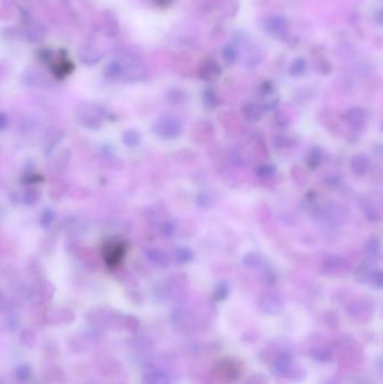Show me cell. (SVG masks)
Returning <instances> with one entry per match:
<instances>
[{
    "label": "cell",
    "mask_w": 383,
    "mask_h": 384,
    "mask_svg": "<svg viewBox=\"0 0 383 384\" xmlns=\"http://www.w3.org/2000/svg\"><path fill=\"white\" fill-rule=\"evenodd\" d=\"M274 122L276 124V126L279 127H287L289 125V118L284 113L276 114V116L274 117Z\"/></svg>",
    "instance_id": "cell-32"
},
{
    "label": "cell",
    "mask_w": 383,
    "mask_h": 384,
    "mask_svg": "<svg viewBox=\"0 0 383 384\" xmlns=\"http://www.w3.org/2000/svg\"><path fill=\"white\" fill-rule=\"evenodd\" d=\"M267 27L271 34H273L276 38L281 41H287L289 38L288 22L284 16L274 15L268 21Z\"/></svg>",
    "instance_id": "cell-4"
},
{
    "label": "cell",
    "mask_w": 383,
    "mask_h": 384,
    "mask_svg": "<svg viewBox=\"0 0 383 384\" xmlns=\"http://www.w3.org/2000/svg\"><path fill=\"white\" fill-rule=\"evenodd\" d=\"M153 132L164 139H173L181 135L182 125L178 118L166 115L155 122L153 125Z\"/></svg>",
    "instance_id": "cell-1"
},
{
    "label": "cell",
    "mask_w": 383,
    "mask_h": 384,
    "mask_svg": "<svg viewBox=\"0 0 383 384\" xmlns=\"http://www.w3.org/2000/svg\"><path fill=\"white\" fill-rule=\"evenodd\" d=\"M124 253H125V247L119 244H116L115 247H109L107 255H106V259H107L108 264H117L124 256Z\"/></svg>",
    "instance_id": "cell-15"
},
{
    "label": "cell",
    "mask_w": 383,
    "mask_h": 384,
    "mask_svg": "<svg viewBox=\"0 0 383 384\" xmlns=\"http://www.w3.org/2000/svg\"><path fill=\"white\" fill-rule=\"evenodd\" d=\"M123 142L124 144L127 145L128 147H135L139 144L140 142V135L137 131L135 129H128L123 135Z\"/></svg>",
    "instance_id": "cell-18"
},
{
    "label": "cell",
    "mask_w": 383,
    "mask_h": 384,
    "mask_svg": "<svg viewBox=\"0 0 383 384\" xmlns=\"http://www.w3.org/2000/svg\"><path fill=\"white\" fill-rule=\"evenodd\" d=\"M370 168L369 158L364 154H356L351 159V170L355 175L362 176L368 172Z\"/></svg>",
    "instance_id": "cell-9"
},
{
    "label": "cell",
    "mask_w": 383,
    "mask_h": 384,
    "mask_svg": "<svg viewBox=\"0 0 383 384\" xmlns=\"http://www.w3.org/2000/svg\"><path fill=\"white\" fill-rule=\"evenodd\" d=\"M162 233L167 236V237H170L172 236L175 232V226L172 221H166L162 225Z\"/></svg>",
    "instance_id": "cell-31"
},
{
    "label": "cell",
    "mask_w": 383,
    "mask_h": 384,
    "mask_svg": "<svg viewBox=\"0 0 383 384\" xmlns=\"http://www.w3.org/2000/svg\"><path fill=\"white\" fill-rule=\"evenodd\" d=\"M256 174L262 179H270L275 174V168L272 164H263L257 168Z\"/></svg>",
    "instance_id": "cell-26"
},
{
    "label": "cell",
    "mask_w": 383,
    "mask_h": 384,
    "mask_svg": "<svg viewBox=\"0 0 383 384\" xmlns=\"http://www.w3.org/2000/svg\"><path fill=\"white\" fill-rule=\"evenodd\" d=\"M243 115L246 120L251 123H255L261 119L262 117V108L260 105L254 103L246 104L243 107Z\"/></svg>",
    "instance_id": "cell-12"
},
{
    "label": "cell",
    "mask_w": 383,
    "mask_h": 384,
    "mask_svg": "<svg viewBox=\"0 0 383 384\" xmlns=\"http://www.w3.org/2000/svg\"><path fill=\"white\" fill-rule=\"evenodd\" d=\"M369 281L371 282L374 288L376 289H381L383 286V275H382V271L380 269H375L373 270L372 274H371Z\"/></svg>",
    "instance_id": "cell-29"
},
{
    "label": "cell",
    "mask_w": 383,
    "mask_h": 384,
    "mask_svg": "<svg viewBox=\"0 0 383 384\" xmlns=\"http://www.w3.org/2000/svg\"><path fill=\"white\" fill-rule=\"evenodd\" d=\"M8 125V117L6 116L5 113H2L0 111V131H4V129L7 127Z\"/></svg>",
    "instance_id": "cell-37"
},
{
    "label": "cell",
    "mask_w": 383,
    "mask_h": 384,
    "mask_svg": "<svg viewBox=\"0 0 383 384\" xmlns=\"http://www.w3.org/2000/svg\"><path fill=\"white\" fill-rule=\"evenodd\" d=\"M53 219H54V212H53L51 209H46L42 216V225L44 227L49 226L53 221Z\"/></svg>",
    "instance_id": "cell-33"
},
{
    "label": "cell",
    "mask_w": 383,
    "mask_h": 384,
    "mask_svg": "<svg viewBox=\"0 0 383 384\" xmlns=\"http://www.w3.org/2000/svg\"><path fill=\"white\" fill-rule=\"evenodd\" d=\"M364 252L367 256L372 259L381 258V243L378 238H371L364 246Z\"/></svg>",
    "instance_id": "cell-14"
},
{
    "label": "cell",
    "mask_w": 383,
    "mask_h": 384,
    "mask_svg": "<svg viewBox=\"0 0 383 384\" xmlns=\"http://www.w3.org/2000/svg\"><path fill=\"white\" fill-rule=\"evenodd\" d=\"M145 68L142 66V64H133L128 68L127 70V76L133 81L140 80L145 76Z\"/></svg>",
    "instance_id": "cell-21"
},
{
    "label": "cell",
    "mask_w": 383,
    "mask_h": 384,
    "mask_svg": "<svg viewBox=\"0 0 383 384\" xmlns=\"http://www.w3.org/2000/svg\"><path fill=\"white\" fill-rule=\"evenodd\" d=\"M80 60L88 66H92V64H97L102 58L104 57V53L93 47H84L80 50L79 53Z\"/></svg>",
    "instance_id": "cell-10"
},
{
    "label": "cell",
    "mask_w": 383,
    "mask_h": 384,
    "mask_svg": "<svg viewBox=\"0 0 383 384\" xmlns=\"http://www.w3.org/2000/svg\"><path fill=\"white\" fill-rule=\"evenodd\" d=\"M149 384H170L169 377L161 371H154L146 376Z\"/></svg>",
    "instance_id": "cell-25"
},
{
    "label": "cell",
    "mask_w": 383,
    "mask_h": 384,
    "mask_svg": "<svg viewBox=\"0 0 383 384\" xmlns=\"http://www.w3.org/2000/svg\"><path fill=\"white\" fill-rule=\"evenodd\" d=\"M263 262L262 255L258 253H250L243 258V265L249 269H257Z\"/></svg>",
    "instance_id": "cell-17"
},
{
    "label": "cell",
    "mask_w": 383,
    "mask_h": 384,
    "mask_svg": "<svg viewBox=\"0 0 383 384\" xmlns=\"http://www.w3.org/2000/svg\"><path fill=\"white\" fill-rule=\"evenodd\" d=\"M204 100H205V104L210 106V107H214V106L218 104L214 92H211V91H206L204 93Z\"/></svg>",
    "instance_id": "cell-34"
},
{
    "label": "cell",
    "mask_w": 383,
    "mask_h": 384,
    "mask_svg": "<svg viewBox=\"0 0 383 384\" xmlns=\"http://www.w3.org/2000/svg\"><path fill=\"white\" fill-rule=\"evenodd\" d=\"M174 257L178 263L186 264L189 263L193 258V253L189 249H187V247H180V249L174 252Z\"/></svg>",
    "instance_id": "cell-22"
},
{
    "label": "cell",
    "mask_w": 383,
    "mask_h": 384,
    "mask_svg": "<svg viewBox=\"0 0 383 384\" xmlns=\"http://www.w3.org/2000/svg\"><path fill=\"white\" fill-rule=\"evenodd\" d=\"M221 74V68L215 61H207L199 71L200 78L205 81H215Z\"/></svg>",
    "instance_id": "cell-7"
},
{
    "label": "cell",
    "mask_w": 383,
    "mask_h": 384,
    "mask_svg": "<svg viewBox=\"0 0 383 384\" xmlns=\"http://www.w3.org/2000/svg\"><path fill=\"white\" fill-rule=\"evenodd\" d=\"M345 119L353 129L359 131V129H362L364 127L365 114L363 109L358 107H354L346 111Z\"/></svg>",
    "instance_id": "cell-6"
},
{
    "label": "cell",
    "mask_w": 383,
    "mask_h": 384,
    "mask_svg": "<svg viewBox=\"0 0 383 384\" xmlns=\"http://www.w3.org/2000/svg\"><path fill=\"white\" fill-rule=\"evenodd\" d=\"M322 151L320 149H318V147H314L309 153V155L307 157V164L308 167L311 169V170H315L317 169L319 165L321 164L322 162Z\"/></svg>",
    "instance_id": "cell-16"
},
{
    "label": "cell",
    "mask_w": 383,
    "mask_h": 384,
    "mask_svg": "<svg viewBox=\"0 0 383 384\" xmlns=\"http://www.w3.org/2000/svg\"><path fill=\"white\" fill-rule=\"evenodd\" d=\"M327 215L328 217L332 218L331 220H334V221L345 220V210L341 208L340 206H337V205L328 206Z\"/></svg>",
    "instance_id": "cell-24"
},
{
    "label": "cell",
    "mask_w": 383,
    "mask_h": 384,
    "mask_svg": "<svg viewBox=\"0 0 383 384\" xmlns=\"http://www.w3.org/2000/svg\"><path fill=\"white\" fill-rule=\"evenodd\" d=\"M123 72H124V68L122 64L117 61L110 62L109 64H107V67H106L105 69V74L109 79L118 78V76L122 75Z\"/></svg>",
    "instance_id": "cell-19"
},
{
    "label": "cell",
    "mask_w": 383,
    "mask_h": 384,
    "mask_svg": "<svg viewBox=\"0 0 383 384\" xmlns=\"http://www.w3.org/2000/svg\"><path fill=\"white\" fill-rule=\"evenodd\" d=\"M306 69H307V63H306L305 58L298 57L291 63L290 74L297 78V76L303 75L306 72Z\"/></svg>",
    "instance_id": "cell-20"
},
{
    "label": "cell",
    "mask_w": 383,
    "mask_h": 384,
    "mask_svg": "<svg viewBox=\"0 0 383 384\" xmlns=\"http://www.w3.org/2000/svg\"><path fill=\"white\" fill-rule=\"evenodd\" d=\"M273 144L281 149V147H285L289 145V139L288 137H285V136H276L273 139Z\"/></svg>",
    "instance_id": "cell-36"
},
{
    "label": "cell",
    "mask_w": 383,
    "mask_h": 384,
    "mask_svg": "<svg viewBox=\"0 0 383 384\" xmlns=\"http://www.w3.org/2000/svg\"><path fill=\"white\" fill-rule=\"evenodd\" d=\"M228 290H229V289H228V286L226 285V283H220V285L218 286L216 288V290H215V294H214L215 298L217 300L225 299L227 297V294H228Z\"/></svg>",
    "instance_id": "cell-30"
},
{
    "label": "cell",
    "mask_w": 383,
    "mask_h": 384,
    "mask_svg": "<svg viewBox=\"0 0 383 384\" xmlns=\"http://www.w3.org/2000/svg\"><path fill=\"white\" fill-rule=\"evenodd\" d=\"M373 270H371L370 267H368V265H361L356 271V274H355V277L359 281V282H365V281H369L371 274H372Z\"/></svg>",
    "instance_id": "cell-27"
},
{
    "label": "cell",
    "mask_w": 383,
    "mask_h": 384,
    "mask_svg": "<svg viewBox=\"0 0 383 384\" xmlns=\"http://www.w3.org/2000/svg\"><path fill=\"white\" fill-rule=\"evenodd\" d=\"M361 208L364 216L370 221H380L381 220V205L380 201L372 197H364L361 201Z\"/></svg>",
    "instance_id": "cell-5"
},
{
    "label": "cell",
    "mask_w": 383,
    "mask_h": 384,
    "mask_svg": "<svg viewBox=\"0 0 383 384\" xmlns=\"http://www.w3.org/2000/svg\"><path fill=\"white\" fill-rule=\"evenodd\" d=\"M258 306L267 314L274 315L281 311L284 302H282L279 294L274 292H264L258 299Z\"/></svg>",
    "instance_id": "cell-3"
},
{
    "label": "cell",
    "mask_w": 383,
    "mask_h": 384,
    "mask_svg": "<svg viewBox=\"0 0 383 384\" xmlns=\"http://www.w3.org/2000/svg\"><path fill=\"white\" fill-rule=\"evenodd\" d=\"M262 100H263V106L265 109L272 110L275 108V106L279 103V96L276 94L274 88L272 85H270L269 82H265L263 86L262 90Z\"/></svg>",
    "instance_id": "cell-8"
},
{
    "label": "cell",
    "mask_w": 383,
    "mask_h": 384,
    "mask_svg": "<svg viewBox=\"0 0 383 384\" xmlns=\"http://www.w3.org/2000/svg\"><path fill=\"white\" fill-rule=\"evenodd\" d=\"M146 256L150 259L151 263H153V265H155L156 268L166 269L169 267L170 259L166 252H163L161 250H156V249L147 250Z\"/></svg>",
    "instance_id": "cell-11"
},
{
    "label": "cell",
    "mask_w": 383,
    "mask_h": 384,
    "mask_svg": "<svg viewBox=\"0 0 383 384\" xmlns=\"http://www.w3.org/2000/svg\"><path fill=\"white\" fill-rule=\"evenodd\" d=\"M37 199H38L37 192L35 191V190L27 191L26 194H25V197H24V200H25V203L27 205H34L35 203L37 201Z\"/></svg>",
    "instance_id": "cell-35"
},
{
    "label": "cell",
    "mask_w": 383,
    "mask_h": 384,
    "mask_svg": "<svg viewBox=\"0 0 383 384\" xmlns=\"http://www.w3.org/2000/svg\"><path fill=\"white\" fill-rule=\"evenodd\" d=\"M321 269L326 275L340 276L350 271V265L343 257L331 256L324 261Z\"/></svg>",
    "instance_id": "cell-2"
},
{
    "label": "cell",
    "mask_w": 383,
    "mask_h": 384,
    "mask_svg": "<svg viewBox=\"0 0 383 384\" xmlns=\"http://www.w3.org/2000/svg\"><path fill=\"white\" fill-rule=\"evenodd\" d=\"M217 203V194L211 190H203L200 191L197 197V204L201 208H210Z\"/></svg>",
    "instance_id": "cell-13"
},
{
    "label": "cell",
    "mask_w": 383,
    "mask_h": 384,
    "mask_svg": "<svg viewBox=\"0 0 383 384\" xmlns=\"http://www.w3.org/2000/svg\"><path fill=\"white\" fill-rule=\"evenodd\" d=\"M221 54L224 60L226 61L227 64H233L237 61L238 58V52L235 49L233 45H226L221 51Z\"/></svg>",
    "instance_id": "cell-23"
},
{
    "label": "cell",
    "mask_w": 383,
    "mask_h": 384,
    "mask_svg": "<svg viewBox=\"0 0 383 384\" xmlns=\"http://www.w3.org/2000/svg\"><path fill=\"white\" fill-rule=\"evenodd\" d=\"M44 38V32L38 27H33L27 31V39L33 43L41 42Z\"/></svg>",
    "instance_id": "cell-28"
}]
</instances>
